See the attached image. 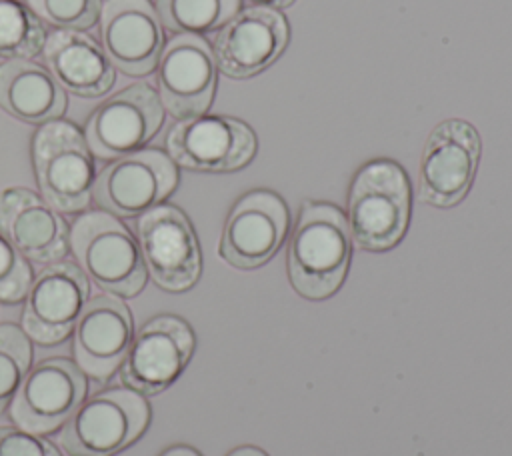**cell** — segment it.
I'll use <instances>...</instances> for the list:
<instances>
[{"mask_svg": "<svg viewBox=\"0 0 512 456\" xmlns=\"http://www.w3.org/2000/svg\"><path fill=\"white\" fill-rule=\"evenodd\" d=\"M352 258V236L342 210L326 202H304L288 244V278L308 300L332 296L344 282Z\"/></svg>", "mask_w": 512, "mask_h": 456, "instance_id": "6da1fadb", "label": "cell"}, {"mask_svg": "<svg viewBox=\"0 0 512 456\" xmlns=\"http://www.w3.org/2000/svg\"><path fill=\"white\" fill-rule=\"evenodd\" d=\"M348 228L352 240L372 252L394 248L410 220V182L400 164L372 160L350 186Z\"/></svg>", "mask_w": 512, "mask_h": 456, "instance_id": "7a4b0ae2", "label": "cell"}, {"mask_svg": "<svg viewBox=\"0 0 512 456\" xmlns=\"http://www.w3.org/2000/svg\"><path fill=\"white\" fill-rule=\"evenodd\" d=\"M80 270L114 296H136L146 284L140 246L128 228L108 212L82 214L70 232Z\"/></svg>", "mask_w": 512, "mask_h": 456, "instance_id": "3957f363", "label": "cell"}, {"mask_svg": "<svg viewBox=\"0 0 512 456\" xmlns=\"http://www.w3.org/2000/svg\"><path fill=\"white\" fill-rule=\"evenodd\" d=\"M150 408L134 390H104L88 398L64 424L58 442L70 456H114L148 426Z\"/></svg>", "mask_w": 512, "mask_h": 456, "instance_id": "277c9868", "label": "cell"}, {"mask_svg": "<svg viewBox=\"0 0 512 456\" xmlns=\"http://www.w3.org/2000/svg\"><path fill=\"white\" fill-rule=\"evenodd\" d=\"M34 168L44 200L60 212H80L94 190V160L86 138L70 122H46L34 136Z\"/></svg>", "mask_w": 512, "mask_h": 456, "instance_id": "5b68a950", "label": "cell"}, {"mask_svg": "<svg viewBox=\"0 0 512 456\" xmlns=\"http://www.w3.org/2000/svg\"><path fill=\"white\" fill-rule=\"evenodd\" d=\"M480 160V136L464 120L440 122L422 152L418 198L436 208L456 206L470 190Z\"/></svg>", "mask_w": 512, "mask_h": 456, "instance_id": "8992f818", "label": "cell"}, {"mask_svg": "<svg viewBox=\"0 0 512 456\" xmlns=\"http://www.w3.org/2000/svg\"><path fill=\"white\" fill-rule=\"evenodd\" d=\"M136 232L144 266L160 288L184 292L198 282L202 270L200 246L182 210L160 204L140 216Z\"/></svg>", "mask_w": 512, "mask_h": 456, "instance_id": "52a82bcc", "label": "cell"}, {"mask_svg": "<svg viewBox=\"0 0 512 456\" xmlns=\"http://www.w3.org/2000/svg\"><path fill=\"white\" fill-rule=\"evenodd\" d=\"M86 396V378L76 362L54 356L28 370L10 402V418L16 426L48 434L64 426Z\"/></svg>", "mask_w": 512, "mask_h": 456, "instance_id": "ba28073f", "label": "cell"}, {"mask_svg": "<svg viewBox=\"0 0 512 456\" xmlns=\"http://www.w3.org/2000/svg\"><path fill=\"white\" fill-rule=\"evenodd\" d=\"M194 344V332L182 318L164 314L148 320L124 356L122 382L146 396L164 392L188 366Z\"/></svg>", "mask_w": 512, "mask_h": 456, "instance_id": "9c48e42d", "label": "cell"}, {"mask_svg": "<svg viewBox=\"0 0 512 456\" xmlns=\"http://www.w3.org/2000/svg\"><path fill=\"white\" fill-rule=\"evenodd\" d=\"M178 184V172L166 154L138 150L110 162L94 180L92 196L114 216H142L160 206Z\"/></svg>", "mask_w": 512, "mask_h": 456, "instance_id": "30bf717a", "label": "cell"}, {"mask_svg": "<svg viewBox=\"0 0 512 456\" xmlns=\"http://www.w3.org/2000/svg\"><path fill=\"white\" fill-rule=\"evenodd\" d=\"M164 120L162 102L148 84H132L104 100L86 122V142L104 160L138 152Z\"/></svg>", "mask_w": 512, "mask_h": 456, "instance_id": "8fae6325", "label": "cell"}, {"mask_svg": "<svg viewBox=\"0 0 512 456\" xmlns=\"http://www.w3.org/2000/svg\"><path fill=\"white\" fill-rule=\"evenodd\" d=\"M172 162L198 172H232L256 154L250 126L228 116H194L172 126L166 138Z\"/></svg>", "mask_w": 512, "mask_h": 456, "instance_id": "7c38bea8", "label": "cell"}, {"mask_svg": "<svg viewBox=\"0 0 512 456\" xmlns=\"http://www.w3.org/2000/svg\"><path fill=\"white\" fill-rule=\"evenodd\" d=\"M288 224L290 214L278 194L270 190L248 192L226 218L220 256L240 270L258 268L278 252Z\"/></svg>", "mask_w": 512, "mask_h": 456, "instance_id": "4fadbf2b", "label": "cell"}, {"mask_svg": "<svg viewBox=\"0 0 512 456\" xmlns=\"http://www.w3.org/2000/svg\"><path fill=\"white\" fill-rule=\"evenodd\" d=\"M158 90L162 108L176 118L204 114L216 90V60L198 34H176L158 58Z\"/></svg>", "mask_w": 512, "mask_h": 456, "instance_id": "5bb4252c", "label": "cell"}, {"mask_svg": "<svg viewBox=\"0 0 512 456\" xmlns=\"http://www.w3.org/2000/svg\"><path fill=\"white\" fill-rule=\"evenodd\" d=\"M88 302V278L72 262L46 266L32 280L22 310L28 338L52 346L62 342L76 326Z\"/></svg>", "mask_w": 512, "mask_h": 456, "instance_id": "9a60e30c", "label": "cell"}, {"mask_svg": "<svg viewBox=\"0 0 512 456\" xmlns=\"http://www.w3.org/2000/svg\"><path fill=\"white\" fill-rule=\"evenodd\" d=\"M288 44V24L274 8L236 12L214 36V60L232 78H250L268 68Z\"/></svg>", "mask_w": 512, "mask_h": 456, "instance_id": "2e32d148", "label": "cell"}, {"mask_svg": "<svg viewBox=\"0 0 512 456\" xmlns=\"http://www.w3.org/2000/svg\"><path fill=\"white\" fill-rule=\"evenodd\" d=\"M100 34L112 66L130 76L150 74L164 50L160 16L148 0H106Z\"/></svg>", "mask_w": 512, "mask_h": 456, "instance_id": "e0dca14e", "label": "cell"}, {"mask_svg": "<svg viewBox=\"0 0 512 456\" xmlns=\"http://www.w3.org/2000/svg\"><path fill=\"white\" fill-rule=\"evenodd\" d=\"M132 314L118 296H94L86 302L74 326V358L94 380H108L132 342Z\"/></svg>", "mask_w": 512, "mask_h": 456, "instance_id": "ac0fdd59", "label": "cell"}, {"mask_svg": "<svg viewBox=\"0 0 512 456\" xmlns=\"http://www.w3.org/2000/svg\"><path fill=\"white\" fill-rule=\"evenodd\" d=\"M0 234L28 260L50 264L66 254L68 228L62 216L26 188L0 192Z\"/></svg>", "mask_w": 512, "mask_h": 456, "instance_id": "d6986e66", "label": "cell"}, {"mask_svg": "<svg viewBox=\"0 0 512 456\" xmlns=\"http://www.w3.org/2000/svg\"><path fill=\"white\" fill-rule=\"evenodd\" d=\"M42 54L48 72L70 94L94 98L106 94L114 84L112 62L82 32L54 30L48 34Z\"/></svg>", "mask_w": 512, "mask_h": 456, "instance_id": "ffe728a7", "label": "cell"}, {"mask_svg": "<svg viewBox=\"0 0 512 456\" xmlns=\"http://www.w3.org/2000/svg\"><path fill=\"white\" fill-rule=\"evenodd\" d=\"M0 106L22 122L46 124L66 110V94L46 68L12 58L0 64Z\"/></svg>", "mask_w": 512, "mask_h": 456, "instance_id": "44dd1931", "label": "cell"}, {"mask_svg": "<svg viewBox=\"0 0 512 456\" xmlns=\"http://www.w3.org/2000/svg\"><path fill=\"white\" fill-rule=\"evenodd\" d=\"M164 26L178 34H202L224 26L240 0H156Z\"/></svg>", "mask_w": 512, "mask_h": 456, "instance_id": "7402d4cb", "label": "cell"}, {"mask_svg": "<svg viewBox=\"0 0 512 456\" xmlns=\"http://www.w3.org/2000/svg\"><path fill=\"white\" fill-rule=\"evenodd\" d=\"M44 42V28L32 10L18 0H0V56L30 58Z\"/></svg>", "mask_w": 512, "mask_h": 456, "instance_id": "603a6c76", "label": "cell"}, {"mask_svg": "<svg viewBox=\"0 0 512 456\" xmlns=\"http://www.w3.org/2000/svg\"><path fill=\"white\" fill-rule=\"evenodd\" d=\"M32 366V344L14 324H0V412L12 402Z\"/></svg>", "mask_w": 512, "mask_h": 456, "instance_id": "cb8c5ba5", "label": "cell"}, {"mask_svg": "<svg viewBox=\"0 0 512 456\" xmlns=\"http://www.w3.org/2000/svg\"><path fill=\"white\" fill-rule=\"evenodd\" d=\"M30 10L60 30H86L100 14V0H26Z\"/></svg>", "mask_w": 512, "mask_h": 456, "instance_id": "d4e9b609", "label": "cell"}, {"mask_svg": "<svg viewBox=\"0 0 512 456\" xmlns=\"http://www.w3.org/2000/svg\"><path fill=\"white\" fill-rule=\"evenodd\" d=\"M32 284V272L24 256L0 234V302H18Z\"/></svg>", "mask_w": 512, "mask_h": 456, "instance_id": "484cf974", "label": "cell"}, {"mask_svg": "<svg viewBox=\"0 0 512 456\" xmlns=\"http://www.w3.org/2000/svg\"><path fill=\"white\" fill-rule=\"evenodd\" d=\"M0 456H60L56 446L20 426H0Z\"/></svg>", "mask_w": 512, "mask_h": 456, "instance_id": "4316f807", "label": "cell"}, {"mask_svg": "<svg viewBox=\"0 0 512 456\" xmlns=\"http://www.w3.org/2000/svg\"><path fill=\"white\" fill-rule=\"evenodd\" d=\"M228 456H268V454L258 446H240V448H234Z\"/></svg>", "mask_w": 512, "mask_h": 456, "instance_id": "83f0119b", "label": "cell"}, {"mask_svg": "<svg viewBox=\"0 0 512 456\" xmlns=\"http://www.w3.org/2000/svg\"><path fill=\"white\" fill-rule=\"evenodd\" d=\"M162 456H200V454L188 446H174V448H168Z\"/></svg>", "mask_w": 512, "mask_h": 456, "instance_id": "f1b7e54d", "label": "cell"}, {"mask_svg": "<svg viewBox=\"0 0 512 456\" xmlns=\"http://www.w3.org/2000/svg\"><path fill=\"white\" fill-rule=\"evenodd\" d=\"M248 2L260 4L264 8H284V6H290L294 0H248Z\"/></svg>", "mask_w": 512, "mask_h": 456, "instance_id": "f546056e", "label": "cell"}]
</instances>
